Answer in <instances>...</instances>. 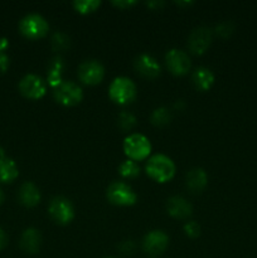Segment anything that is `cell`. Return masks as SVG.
Listing matches in <instances>:
<instances>
[{
  "instance_id": "1",
  "label": "cell",
  "mask_w": 257,
  "mask_h": 258,
  "mask_svg": "<svg viewBox=\"0 0 257 258\" xmlns=\"http://www.w3.org/2000/svg\"><path fill=\"white\" fill-rule=\"evenodd\" d=\"M145 171L153 180L158 183H166L175 175V164L169 156L156 154L146 160Z\"/></svg>"
},
{
  "instance_id": "2",
  "label": "cell",
  "mask_w": 257,
  "mask_h": 258,
  "mask_svg": "<svg viewBox=\"0 0 257 258\" xmlns=\"http://www.w3.org/2000/svg\"><path fill=\"white\" fill-rule=\"evenodd\" d=\"M108 96L111 101L121 106L134 102L138 96V88L133 80L127 77H116L108 87Z\"/></svg>"
},
{
  "instance_id": "3",
  "label": "cell",
  "mask_w": 257,
  "mask_h": 258,
  "mask_svg": "<svg viewBox=\"0 0 257 258\" xmlns=\"http://www.w3.org/2000/svg\"><path fill=\"white\" fill-rule=\"evenodd\" d=\"M48 30H49V24L45 18L35 13L25 15L19 22V32L27 39H42L48 34Z\"/></svg>"
},
{
  "instance_id": "4",
  "label": "cell",
  "mask_w": 257,
  "mask_h": 258,
  "mask_svg": "<svg viewBox=\"0 0 257 258\" xmlns=\"http://www.w3.org/2000/svg\"><path fill=\"white\" fill-rule=\"evenodd\" d=\"M123 151L130 160L138 163L149 158L151 153V144L146 136L141 134H131L123 140Z\"/></svg>"
},
{
  "instance_id": "5",
  "label": "cell",
  "mask_w": 257,
  "mask_h": 258,
  "mask_svg": "<svg viewBox=\"0 0 257 258\" xmlns=\"http://www.w3.org/2000/svg\"><path fill=\"white\" fill-rule=\"evenodd\" d=\"M53 97L59 105L72 107L83 100V91L72 81H62L57 87L53 88Z\"/></svg>"
},
{
  "instance_id": "6",
  "label": "cell",
  "mask_w": 257,
  "mask_h": 258,
  "mask_svg": "<svg viewBox=\"0 0 257 258\" xmlns=\"http://www.w3.org/2000/svg\"><path fill=\"white\" fill-rule=\"evenodd\" d=\"M108 202L117 207H131L138 202V194L128 184L123 181H113L106 190Z\"/></svg>"
},
{
  "instance_id": "7",
  "label": "cell",
  "mask_w": 257,
  "mask_h": 258,
  "mask_svg": "<svg viewBox=\"0 0 257 258\" xmlns=\"http://www.w3.org/2000/svg\"><path fill=\"white\" fill-rule=\"evenodd\" d=\"M48 213L55 223L66 226V224H70L75 218V207L71 203L70 199L65 197H54L49 202Z\"/></svg>"
},
{
  "instance_id": "8",
  "label": "cell",
  "mask_w": 257,
  "mask_h": 258,
  "mask_svg": "<svg viewBox=\"0 0 257 258\" xmlns=\"http://www.w3.org/2000/svg\"><path fill=\"white\" fill-rule=\"evenodd\" d=\"M19 92L28 100H40L47 92V83L40 76L29 73L20 80Z\"/></svg>"
},
{
  "instance_id": "9",
  "label": "cell",
  "mask_w": 257,
  "mask_h": 258,
  "mask_svg": "<svg viewBox=\"0 0 257 258\" xmlns=\"http://www.w3.org/2000/svg\"><path fill=\"white\" fill-rule=\"evenodd\" d=\"M78 78L87 86L98 85L105 77V67L96 59H87L82 62L77 71Z\"/></svg>"
},
{
  "instance_id": "10",
  "label": "cell",
  "mask_w": 257,
  "mask_h": 258,
  "mask_svg": "<svg viewBox=\"0 0 257 258\" xmlns=\"http://www.w3.org/2000/svg\"><path fill=\"white\" fill-rule=\"evenodd\" d=\"M169 246L168 234L160 229L151 231L144 237L143 249L146 254L151 257H158L166 251Z\"/></svg>"
},
{
  "instance_id": "11",
  "label": "cell",
  "mask_w": 257,
  "mask_h": 258,
  "mask_svg": "<svg viewBox=\"0 0 257 258\" xmlns=\"http://www.w3.org/2000/svg\"><path fill=\"white\" fill-rule=\"evenodd\" d=\"M213 39V30L208 27H198L189 34L188 48L193 54L201 55L206 53Z\"/></svg>"
},
{
  "instance_id": "12",
  "label": "cell",
  "mask_w": 257,
  "mask_h": 258,
  "mask_svg": "<svg viewBox=\"0 0 257 258\" xmlns=\"http://www.w3.org/2000/svg\"><path fill=\"white\" fill-rule=\"evenodd\" d=\"M165 64L168 70L175 76H185L191 68L189 55L184 50L170 49L165 54Z\"/></svg>"
},
{
  "instance_id": "13",
  "label": "cell",
  "mask_w": 257,
  "mask_h": 258,
  "mask_svg": "<svg viewBox=\"0 0 257 258\" xmlns=\"http://www.w3.org/2000/svg\"><path fill=\"white\" fill-rule=\"evenodd\" d=\"M134 68L141 77L148 78V80H153V78L158 77L160 75L161 70L156 58H154L150 54H146V53L139 54L134 59Z\"/></svg>"
},
{
  "instance_id": "14",
  "label": "cell",
  "mask_w": 257,
  "mask_h": 258,
  "mask_svg": "<svg viewBox=\"0 0 257 258\" xmlns=\"http://www.w3.org/2000/svg\"><path fill=\"white\" fill-rule=\"evenodd\" d=\"M166 211L173 218L186 219L193 213V207L183 197L174 196L166 201Z\"/></svg>"
},
{
  "instance_id": "15",
  "label": "cell",
  "mask_w": 257,
  "mask_h": 258,
  "mask_svg": "<svg viewBox=\"0 0 257 258\" xmlns=\"http://www.w3.org/2000/svg\"><path fill=\"white\" fill-rule=\"evenodd\" d=\"M42 246V234L35 228H27L22 233L19 239V247L28 254H35L39 252Z\"/></svg>"
},
{
  "instance_id": "16",
  "label": "cell",
  "mask_w": 257,
  "mask_h": 258,
  "mask_svg": "<svg viewBox=\"0 0 257 258\" xmlns=\"http://www.w3.org/2000/svg\"><path fill=\"white\" fill-rule=\"evenodd\" d=\"M40 191L38 186L32 181H25L20 185L19 191H18V201L22 206L27 208H33L38 206L40 202Z\"/></svg>"
},
{
  "instance_id": "17",
  "label": "cell",
  "mask_w": 257,
  "mask_h": 258,
  "mask_svg": "<svg viewBox=\"0 0 257 258\" xmlns=\"http://www.w3.org/2000/svg\"><path fill=\"white\" fill-rule=\"evenodd\" d=\"M19 175V169L17 163L12 158L7 156L0 149V183H13Z\"/></svg>"
},
{
  "instance_id": "18",
  "label": "cell",
  "mask_w": 257,
  "mask_h": 258,
  "mask_svg": "<svg viewBox=\"0 0 257 258\" xmlns=\"http://www.w3.org/2000/svg\"><path fill=\"white\" fill-rule=\"evenodd\" d=\"M186 188L191 193H201L204 190V188L208 184V175L206 170L202 168H194L186 173L185 176Z\"/></svg>"
},
{
  "instance_id": "19",
  "label": "cell",
  "mask_w": 257,
  "mask_h": 258,
  "mask_svg": "<svg viewBox=\"0 0 257 258\" xmlns=\"http://www.w3.org/2000/svg\"><path fill=\"white\" fill-rule=\"evenodd\" d=\"M191 82L199 91H208L214 83V75L209 68L198 67L191 75Z\"/></svg>"
},
{
  "instance_id": "20",
  "label": "cell",
  "mask_w": 257,
  "mask_h": 258,
  "mask_svg": "<svg viewBox=\"0 0 257 258\" xmlns=\"http://www.w3.org/2000/svg\"><path fill=\"white\" fill-rule=\"evenodd\" d=\"M65 70V62H63L62 57L57 55L50 60L49 66H48V85L50 87H57L60 82H62V73Z\"/></svg>"
},
{
  "instance_id": "21",
  "label": "cell",
  "mask_w": 257,
  "mask_h": 258,
  "mask_svg": "<svg viewBox=\"0 0 257 258\" xmlns=\"http://www.w3.org/2000/svg\"><path fill=\"white\" fill-rule=\"evenodd\" d=\"M118 173L125 179L138 178L140 175V166H139V164L136 161L127 159V160L120 164V166H118Z\"/></svg>"
},
{
  "instance_id": "22",
  "label": "cell",
  "mask_w": 257,
  "mask_h": 258,
  "mask_svg": "<svg viewBox=\"0 0 257 258\" xmlns=\"http://www.w3.org/2000/svg\"><path fill=\"white\" fill-rule=\"evenodd\" d=\"M150 121H151V123H153V125L159 126V127L168 125V123L171 121L170 110H169V108H166V107L156 108V110H154L153 113H151Z\"/></svg>"
},
{
  "instance_id": "23",
  "label": "cell",
  "mask_w": 257,
  "mask_h": 258,
  "mask_svg": "<svg viewBox=\"0 0 257 258\" xmlns=\"http://www.w3.org/2000/svg\"><path fill=\"white\" fill-rule=\"evenodd\" d=\"M73 8L80 14H91L95 13L100 8V0H75L73 2Z\"/></svg>"
},
{
  "instance_id": "24",
  "label": "cell",
  "mask_w": 257,
  "mask_h": 258,
  "mask_svg": "<svg viewBox=\"0 0 257 258\" xmlns=\"http://www.w3.org/2000/svg\"><path fill=\"white\" fill-rule=\"evenodd\" d=\"M71 40L67 34L62 32H57L52 37V47L55 52H65L70 48Z\"/></svg>"
},
{
  "instance_id": "25",
  "label": "cell",
  "mask_w": 257,
  "mask_h": 258,
  "mask_svg": "<svg viewBox=\"0 0 257 258\" xmlns=\"http://www.w3.org/2000/svg\"><path fill=\"white\" fill-rule=\"evenodd\" d=\"M118 127L122 131H130L131 128L135 127L136 125V117L133 113L127 112V111H122V112L118 115L117 118Z\"/></svg>"
},
{
  "instance_id": "26",
  "label": "cell",
  "mask_w": 257,
  "mask_h": 258,
  "mask_svg": "<svg viewBox=\"0 0 257 258\" xmlns=\"http://www.w3.org/2000/svg\"><path fill=\"white\" fill-rule=\"evenodd\" d=\"M234 30V25L233 23L231 22H223L221 23V24H218L216 27V29H214V32H216V34L218 35V37L221 38H228L231 37V34L233 33Z\"/></svg>"
},
{
  "instance_id": "27",
  "label": "cell",
  "mask_w": 257,
  "mask_h": 258,
  "mask_svg": "<svg viewBox=\"0 0 257 258\" xmlns=\"http://www.w3.org/2000/svg\"><path fill=\"white\" fill-rule=\"evenodd\" d=\"M184 232L189 238H198L201 234V226L196 221H189L184 224Z\"/></svg>"
},
{
  "instance_id": "28",
  "label": "cell",
  "mask_w": 257,
  "mask_h": 258,
  "mask_svg": "<svg viewBox=\"0 0 257 258\" xmlns=\"http://www.w3.org/2000/svg\"><path fill=\"white\" fill-rule=\"evenodd\" d=\"M10 66V59L7 53L0 52V75L5 73Z\"/></svg>"
},
{
  "instance_id": "29",
  "label": "cell",
  "mask_w": 257,
  "mask_h": 258,
  "mask_svg": "<svg viewBox=\"0 0 257 258\" xmlns=\"http://www.w3.org/2000/svg\"><path fill=\"white\" fill-rule=\"evenodd\" d=\"M112 4L115 5V7H117L118 9H130L131 7H134V5L136 4V2H134V0H113Z\"/></svg>"
},
{
  "instance_id": "30",
  "label": "cell",
  "mask_w": 257,
  "mask_h": 258,
  "mask_svg": "<svg viewBox=\"0 0 257 258\" xmlns=\"http://www.w3.org/2000/svg\"><path fill=\"white\" fill-rule=\"evenodd\" d=\"M121 253L123 254H131L134 251H135V244H134L133 241H125L122 242V244L120 246Z\"/></svg>"
},
{
  "instance_id": "31",
  "label": "cell",
  "mask_w": 257,
  "mask_h": 258,
  "mask_svg": "<svg viewBox=\"0 0 257 258\" xmlns=\"http://www.w3.org/2000/svg\"><path fill=\"white\" fill-rule=\"evenodd\" d=\"M7 246H8V236L7 233H5L4 229L0 227V251L4 249Z\"/></svg>"
},
{
  "instance_id": "32",
  "label": "cell",
  "mask_w": 257,
  "mask_h": 258,
  "mask_svg": "<svg viewBox=\"0 0 257 258\" xmlns=\"http://www.w3.org/2000/svg\"><path fill=\"white\" fill-rule=\"evenodd\" d=\"M8 48H9V40L7 38H0V52L5 53Z\"/></svg>"
},
{
  "instance_id": "33",
  "label": "cell",
  "mask_w": 257,
  "mask_h": 258,
  "mask_svg": "<svg viewBox=\"0 0 257 258\" xmlns=\"http://www.w3.org/2000/svg\"><path fill=\"white\" fill-rule=\"evenodd\" d=\"M164 3L163 2H149L148 3V7H163Z\"/></svg>"
},
{
  "instance_id": "34",
  "label": "cell",
  "mask_w": 257,
  "mask_h": 258,
  "mask_svg": "<svg viewBox=\"0 0 257 258\" xmlns=\"http://www.w3.org/2000/svg\"><path fill=\"white\" fill-rule=\"evenodd\" d=\"M3 202H4V193H3V190L0 189V206L3 204Z\"/></svg>"
},
{
  "instance_id": "35",
  "label": "cell",
  "mask_w": 257,
  "mask_h": 258,
  "mask_svg": "<svg viewBox=\"0 0 257 258\" xmlns=\"http://www.w3.org/2000/svg\"><path fill=\"white\" fill-rule=\"evenodd\" d=\"M176 4H178V5H190V4H193V2H186V3L179 2V3H176Z\"/></svg>"
},
{
  "instance_id": "36",
  "label": "cell",
  "mask_w": 257,
  "mask_h": 258,
  "mask_svg": "<svg viewBox=\"0 0 257 258\" xmlns=\"http://www.w3.org/2000/svg\"><path fill=\"white\" fill-rule=\"evenodd\" d=\"M106 258H113V257H106Z\"/></svg>"
}]
</instances>
